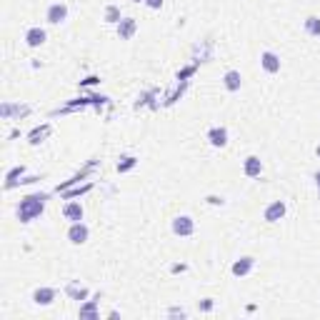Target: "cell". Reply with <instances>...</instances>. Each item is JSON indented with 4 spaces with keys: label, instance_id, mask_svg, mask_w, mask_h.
<instances>
[{
    "label": "cell",
    "instance_id": "6da1fadb",
    "mask_svg": "<svg viewBox=\"0 0 320 320\" xmlns=\"http://www.w3.org/2000/svg\"><path fill=\"white\" fill-rule=\"evenodd\" d=\"M45 200H48V195H40V193L23 198V200H20V208H18V218H20L23 223H30L33 218H38V215L43 213Z\"/></svg>",
    "mask_w": 320,
    "mask_h": 320
},
{
    "label": "cell",
    "instance_id": "7a4b0ae2",
    "mask_svg": "<svg viewBox=\"0 0 320 320\" xmlns=\"http://www.w3.org/2000/svg\"><path fill=\"white\" fill-rule=\"evenodd\" d=\"M193 230H195V223H193L190 215H178V218L173 220V233L175 235L188 238V235H193Z\"/></svg>",
    "mask_w": 320,
    "mask_h": 320
},
{
    "label": "cell",
    "instance_id": "3957f363",
    "mask_svg": "<svg viewBox=\"0 0 320 320\" xmlns=\"http://www.w3.org/2000/svg\"><path fill=\"white\" fill-rule=\"evenodd\" d=\"M45 18H48V23H53V25L63 23V20L68 18V5H65V3H53V5L48 8Z\"/></svg>",
    "mask_w": 320,
    "mask_h": 320
},
{
    "label": "cell",
    "instance_id": "277c9868",
    "mask_svg": "<svg viewBox=\"0 0 320 320\" xmlns=\"http://www.w3.org/2000/svg\"><path fill=\"white\" fill-rule=\"evenodd\" d=\"M285 210H288V208H285L283 200H275V203H270L265 208V220H268V223H275V220H280V218L285 215Z\"/></svg>",
    "mask_w": 320,
    "mask_h": 320
},
{
    "label": "cell",
    "instance_id": "5b68a950",
    "mask_svg": "<svg viewBox=\"0 0 320 320\" xmlns=\"http://www.w3.org/2000/svg\"><path fill=\"white\" fill-rule=\"evenodd\" d=\"M68 238H70V243L83 245V243L88 240V225H83V223H73L70 230H68Z\"/></svg>",
    "mask_w": 320,
    "mask_h": 320
},
{
    "label": "cell",
    "instance_id": "8992f818",
    "mask_svg": "<svg viewBox=\"0 0 320 320\" xmlns=\"http://www.w3.org/2000/svg\"><path fill=\"white\" fill-rule=\"evenodd\" d=\"M135 30H138V23H135L133 18H123V20L118 23V35H120L123 40H130Z\"/></svg>",
    "mask_w": 320,
    "mask_h": 320
},
{
    "label": "cell",
    "instance_id": "52a82bcc",
    "mask_svg": "<svg viewBox=\"0 0 320 320\" xmlns=\"http://www.w3.org/2000/svg\"><path fill=\"white\" fill-rule=\"evenodd\" d=\"M63 215H65V220H70V223H80V220H83V205L68 203L63 208Z\"/></svg>",
    "mask_w": 320,
    "mask_h": 320
},
{
    "label": "cell",
    "instance_id": "ba28073f",
    "mask_svg": "<svg viewBox=\"0 0 320 320\" xmlns=\"http://www.w3.org/2000/svg\"><path fill=\"white\" fill-rule=\"evenodd\" d=\"M260 65L268 70V73H278V70H280V58H278L275 53L265 50V53L260 55Z\"/></svg>",
    "mask_w": 320,
    "mask_h": 320
},
{
    "label": "cell",
    "instance_id": "9c48e42d",
    "mask_svg": "<svg viewBox=\"0 0 320 320\" xmlns=\"http://www.w3.org/2000/svg\"><path fill=\"white\" fill-rule=\"evenodd\" d=\"M25 43H28L30 48L43 45V43H45V30L43 28H30L28 33H25Z\"/></svg>",
    "mask_w": 320,
    "mask_h": 320
},
{
    "label": "cell",
    "instance_id": "30bf717a",
    "mask_svg": "<svg viewBox=\"0 0 320 320\" xmlns=\"http://www.w3.org/2000/svg\"><path fill=\"white\" fill-rule=\"evenodd\" d=\"M208 140L215 148H223L228 143V130H225V128H213V130L208 133Z\"/></svg>",
    "mask_w": 320,
    "mask_h": 320
},
{
    "label": "cell",
    "instance_id": "8fae6325",
    "mask_svg": "<svg viewBox=\"0 0 320 320\" xmlns=\"http://www.w3.org/2000/svg\"><path fill=\"white\" fill-rule=\"evenodd\" d=\"M53 298H55V290H53V288H38V290L33 293V300H35L38 305H50Z\"/></svg>",
    "mask_w": 320,
    "mask_h": 320
},
{
    "label": "cell",
    "instance_id": "7c38bea8",
    "mask_svg": "<svg viewBox=\"0 0 320 320\" xmlns=\"http://www.w3.org/2000/svg\"><path fill=\"white\" fill-rule=\"evenodd\" d=\"M245 175L248 178H258V175L263 173V163H260V158H255V155H250L248 160H245Z\"/></svg>",
    "mask_w": 320,
    "mask_h": 320
},
{
    "label": "cell",
    "instance_id": "4fadbf2b",
    "mask_svg": "<svg viewBox=\"0 0 320 320\" xmlns=\"http://www.w3.org/2000/svg\"><path fill=\"white\" fill-rule=\"evenodd\" d=\"M240 80H243V78H240V73H238V70H228V73H225V78H223V83H225V88H228L230 93L240 90Z\"/></svg>",
    "mask_w": 320,
    "mask_h": 320
},
{
    "label": "cell",
    "instance_id": "5bb4252c",
    "mask_svg": "<svg viewBox=\"0 0 320 320\" xmlns=\"http://www.w3.org/2000/svg\"><path fill=\"white\" fill-rule=\"evenodd\" d=\"M253 270V258H240L238 263H233V275H248Z\"/></svg>",
    "mask_w": 320,
    "mask_h": 320
},
{
    "label": "cell",
    "instance_id": "9a60e30c",
    "mask_svg": "<svg viewBox=\"0 0 320 320\" xmlns=\"http://www.w3.org/2000/svg\"><path fill=\"white\" fill-rule=\"evenodd\" d=\"M68 295L75 298V300H83V298L88 295V290L83 288V285H78V283H70V285H68Z\"/></svg>",
    "mask_w": 320,
    "mask_h": 320
},
{
    "label": "cell",
    "instance_id": "2e32d148",
    "mask_svg": "<svg viewBox=\"0 0 320 320\" xmlns=\"http://www.w3.org/2000/svg\"><path fill=\"white\" fill-rule=\"evenodd\" d=\"M45 135H50V125H43V128H35L30 133V143H40Z\"/></svg>",
    "mask_w": 320,
    "mask_h": 320
},
{
    "label": "cell",
    "instance_id": "e0dca14e",
    "mask_svg": "<svg viewBox=\"0 0 320 320\" xmlns=\"http://www.w3.org/2000/svg\"><path fill=\"white\" fill-rule=\"evenodd\" d=\"M135 163H138V160H135L133 155H125V158H120V163H118V170H120V173H125V170L135 168Z\"/></svg>",
    "mask_w": 320,
    "mask_h": 320
},
{
    "label": "cell",
    "instance_id": "ac0fdd59",
    "mask_svg": "<svg viewBox=\"0 0 320 320\" xmlns=\"http://www.w3.org/2000/svg\"><path fill=\"white\" fill-rule=\"evenodd\" d=\"M105 20H108V23H120V10H118L115 5H108V8H105Z\"/></svg>",
    "mask_w": 320,
    "mask_h": 320
},
{
    "label": "cell",
    "instance_id": "d6986e66",
    "mask_svg": "<svg viewBox=\"0 0 320 320\" xmlns=\"http://www.w3.org/2000/svg\"><path fill=\"white\" fill-rule=\"evenodd\" d=\"M305 30L310 35H320V18H308L305 20Z\"/></svg>",
    "mask_w": 320,
    "mask_h": 320
},
{
    "label": "cell",
    "instance_id": "ffe728a7",
    "mask_svg": "<svg viewBox=\"0 0 320 320\" xmlns=\"http://www.w3.org/2000/svg\"><path fill=\"white\" fill-rule=\"evenodd\" d=\"M80 315H95V303H88L80 308Z\"/></svg>",
    "mask_w": 320,
    "mask_h": 320
},
{
    "label": "cell",
    "instance_id": "44dd1931",
    "mask_svg": "<svg viewBox=\"0 0 320 320\" xmlns=\"http://www.w3.org/2000/svg\"><path fill=\"white\" fill-rule=\"evenodd\" d=\"M195 73V68H185L183 73H178V80H183V78H188V75H193Z\"/></svg>",
    "mask_w": 320,
    "mask_h": 320
},
{
    "label": "cell",
    "instance_id": "7402d4cb",
    "mask_svg": "<svg viewBox=\"0 0 320 320\" xmlns=\"http://www.w3.org/2000/svg\"><path fill=\"white\" fill-rule=\"evenodd\" d=\"M146 3H148V8H153V10L163 5V0H146Z\"/></svg>",
    "mask_w": 320,
    "mask_h": 320
},
{
    "label": "cell",
    "instance_id": "603a6c76",
    "mask_svg": "<svg viewBox=\"0 0 320 320\" xmlns=\"http://www.w3.org/2000/svg\"><path fill=\"white\" fill-rule=\"evenodd\" d=\"M83 83H85V85H95V83H98V78H95V75H90V78H85Z\"/></svg>",
    "mask_w": 320,
    "mask_h": 320
},
{
    "label": "cell",
    "instance_id": "cb8c5ba5",
    "mask_svg": "<svg viewBox=\"0 0 320 320\" xmlns=\"http://www.w3.org/2000/svg\"><path fill=\"white\" fill-rule=\"evenodd\" d=\"M200 308H203V310H210V308H213V303H210V300H203V305H200Z\"/></svg>",
    "mask_w": 320,
    "mask_h": 320
},
{
    "label": "cell",
    "instance_id": "d4e9b609",
    "mask_svg": "<svg viewBox=\"0 0 320 320\" xmlns=\"http://www.w3.org/2000/svg\"><path fill=\"white\" fill-rule=\"evenodd\" d=\"M315 185H318V193H320V170L315 173Z\"/></svg>",
    "mask_w": 320,
    "mask_h": 320
},
{
    "label": "cell",
    "instance_id": "484cf974",
    "mask_svg": "<svg viewBox=\"0 0 320 320\" xmlns=\"http://www.w3.org/2000/svg\"><path fill=\"white\" fill-rule=\"evenodd\" d=\"M318 155H320V146H318Z\"/></svg>",
    "mask_w": 320,
    "mask_h": 320
},
{
    "label": "cell",
    "instance_id": "4316f807",
    "mask_svg": "<svg viewBox=\"0 0 320 320\" xmlns=\"http://www.w3.org/2000/svg\"><path fill=\"white\" fill-rule=\"evenodd\" d=\"M135 3H140V0H135Z\"/></svg>",
    "mask_w": 320,
    "mask_h": 320
}]
</instances>
